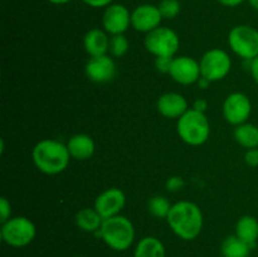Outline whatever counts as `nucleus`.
<instances>
[{
    "instance_id": "nucleus-1",
    "label": "nucleus",
    "mask_w": 258,
    "mask_h": 257,
    "mask_svg": "<svg viewBox=\"0 0 258 257\" xmlns=\"http://www.w3.org/2000/svg\"><path fill=\"white\" fill-rule=\"evenodd\" d=\"M166 222L176 237L184 241H193L203 231V212L193 202L180 201L171 206Z\"/></svg>"
},
{
    "instance_id": "nucleus-2",
    "label": "nucleus",
    "mask_w": 258,
    "mask_h": 257,
    "mask_svg": "<svg viewBox=\"0 0 258 257\" xmlns=\"http://www.w3.org/2000/svg\"><path fill=\"white\" fill-rule=\"evenodd\" d=\"M32 159L40 173L45 175H57L68 168L71 155L67 144L53 139H43L33 148Z\"/></svg>"
},
{
    "instance_id": "nucleus-3",
    "label": "nucleus",
    "mask_w": 258,
    "mask_h": 257,
    "mask_svg": "<svg viewBox=\"0 0 258 257\" xmlns=\"http://www.w3.org/2000/svg\"><path fill=\"white\" fill-rule=\"evenodd\" d=\"M95 234H97L105 242L106 246L117 252L130 248L136 236L133 222L127 217L121 214L103 219L100 231L96 232Z\"/></svg>"
},
{
    "instance_id": "nucleus-4",
    "label": "nucleus",
    "mask_w": 258,
    "mask_h": 257,
    "mask_svg": "<svg viewBox=\"0 0 258 257\" xmlns=\"http://www.w3.org/2000/svg\"><path fill=\"white\" fill-rule=\"evenodd\" d=\"M176 133L186 145L201 146L211 136V122L204 112L189 108L176 120Z\"/></svg>"
},
{
    "instance_id": "nucleus-5",
    "label": "nucleus",
    "mask_w": 258,
    "mask_h": 257,
    "mask_svg": "<svg viewBox=\"0 0 258 257\" xmlns=\"http://www.w3.org/2000/svg\"><path fill=\"white\" fill-rule=\"evenodd\" d=\"M37 236V228L32 219L24 216L12 217L2 223L0 237L3 242L14 248H23L32 243Z\"/></svg>"
},
{
    "instance_id": "nucleus-6",
    "label": "nucleus",
    "mask_w": 258,
    "mask_h": 257,
    "mask_svg": "<svg viewBox=\"0 0 258 257\" xmlns=\"http://www.w3.org/2000/svg\"><path fill=\"white\" fill-rule=\"evenodd\" d=\"M228 45L239 58L252 60L258 55V30L251 25H236L228 33Z\"/></svg>"
},
{
    "instance_id": "nucleus-7",
    "label": "nucleus",
    "mask_w": 258,
    "mask_h": 257,
    "mask_svg": "<svg viewBox=\"0 0 258 257\" xmlns=\"http://www.w3.org/2000/svg\"><path fill=\"white\" fill-rule=\"evenodd\" d=\"M146 50L154 57H175L180 47V39L175 30L168 27H159L148 33L144 39Z\"/></svg>"
},
{
    "instance_id": "nucleus-8",
    "label": "nucleus",
    "mask_w": 258,
    "mask_h": 257,
    "mask_svg": "<svg viewBox=\"0 0 258 257\" xmlns=\"http://www.w3.org/2000/svg\"><path fill=\"white\" fill-rule=\"evenodd\" d=\"M202 77L211 82H218L228 76L232 70V59L226 50L212 48L202 55L199 60Z\"/></svg>"
},
{
    "instance_id": "nucleus-9",
    "label": "nucleus",
    "mask_w": 258,
    "mask_h": 257,
    "mask_svg": "<svg viewBox=\"0 0 258 257\" xmlns=\"http://www.w3.org/2000/svg\"><path fill=\"white\" fill-rule=\"evenodd\" d=\"M222 112L228 123L238 126L248 122L252 113V102L247 95L242 92H233L228 95L222 106Z\"/></svg>"
},
{
    "instance_id": "nucleus-10",
    "label": "nucleus",
    "mask_w": 258,
    "mask_h": 257,
    "mask_svg": "<svg viewBox=\"0 0 258 257\" xmlns=\"http://www.w3.org/2000/svg\"><path fill=\"white\" fill-rule=\"evenodd\" d=\"M131 27V12L122 4L112 3L105 8L102 14V28L107 34H123Z\"/></svg>"
},
{
    "instance_id": "nucleus-11",
    "label": "nucleus",
    "mask_w": 258,
    "mask_h": 257,
    "mask_svg": "<svg viewBox=\"0 0 258 257\" xmlns=\"http://www.w3.org/2000/svg\"><path fill=\"white\" fill-rule=\"evenodd\" d=\"M169 76L179 85H194V83L198 82L202 76L199 60L194 59L189 55L174 57Z\"/></svg>"
},
{
    "instance_id": "nucleus-12",
    "label": "nucleus",
    "mask_w": 258,
    "mask_h": 257,
    "mask_svg": "<svg viewBox=\"0 0 258 257\" xmlns=\"http://www.w3.org/2000/svg\"><path fill=\"white\" fill-rule=\"evenodd\" d=\"M126 204V196L120 188H108L101 191L95 201L93 208L101 214L103 219L118 216Z\"/></svg>"
},
{
    "instance_id": "nucleus-13",
    "label": "nucleus",
    "mask_w": 258,
    "mask_h": 257,
    "mask_svg": "<svg viewBox=\"0 0 258 257\" xmlns=\"http://www.w3.org/2000/svg\"><path fill=\"white\" fill-rule=\"evenodd\" d=\"M163 17L158 5L141 4L131 12V27L140 33L153 32L161 25Z\"/></svg>"
},
{
    "instance_id": "nucleus-14",
    "label": "nucleus",
    "mask_w": 258,
    "mask_h": 257,
    "mask_svg": "<svg viewBox=\"0 0 258 257\" xmlns=\"http://www.w3.org/2000/svg\"><path fill=\"white\" fill-rule=\"evenodd\" d=\"M85 73L91 82L107 83L113 80L116 75V65L111 55L103 54L98 57H90L85 67Z\"/></svg>"
},
{
    "instance_id": "nucleus-15",
    "label": "nucleus",
    "mask_w": 258,
    "mask_h": 257,
    "mask_svg": "<svg viewBox=\"0 0 258 257\" xmlns=\"http://www.w3.org/2000/svg\"><path fill=\"white\" fill-rule=\"evenodd\" d=\"M156 110L164 117L178 120L189 110L188 101L178 92H166L156 101Z\"/></svg>"
},
{
    "instance_id": "nucleus-16",
    "label": "nucleus",
    "mask_w": 258,
    "mask_h": 257,
    "mask_svg": "<svg viewBox=\"0 0 258 257\" xmlns=\"http://www.w3.org/2000/svg\"><path fill=\"white\" fill-rule=\"evenodd\" d=\"M67 148L71 158L83 161L92 158L96 150V144L87 134H76L68 139Z\"/></svg>"
},
{
    "instance_id": "nucleus-17",
    "label": "nucleus",
    "mask_w": 258,
    "mask_h": 257,
    "mask_svg": "<svg viewBox=\"0 0 258 257\" xmlns=\"http://www.w3.org/2000/svg\"><path fill=\"white\" fill-rule=\"evenodd\" d=\"M83 47L90 57L107 54L110 49V37L103 29L93 28L88 30L83 37Z\"/></svg>"
},
{
    "instance_id": "nucleus-18",
    "label": "nucleus",
    "mask_w": 258,
    "mask_h": 257,
    "mask_svg": "<svg viewBox=\"0 0 258 257\" xmlns=\"http://www.w3.org/2000/svg\"><path fill=\"white\" fill-rule=\"evenodd\" d=\"M236 236L253 249L258 241V219L253 216H242L236 223Z\"/></svg>"
},
{
    "instance_id": "nucleus-19",
    "label": "nucleus",
    "mask_w": 258,
    "mask_h": 257,
    "mask_svg": "<svg viewBox=\"0 0 258 257\" xmlns=\"http://www.w3.org/2000/svg\"><path fill=\"white\" fill-rule=\"evenodd\" d=\"M76 224L78 228L87 233H96L100 231L103 223V218L95 208H83L76 214Z\"/></svg>"
},
{
    "instance_id": "nucleus-20",
    "label": "nucleus",
    "mask_w": 258,
    "mask_h": 257,
    "mask_svg": "<svg viewBox=\"0 0 258 257\" xmlns=\"http://www.w3.org/2000/svg\"><path fill=\"white\" fill-rule=\"evenodd\" d=\"M134 257H166L165 246L156 237L146 236L136 244Z\"/></svg>"
},
{
    "instance_id": "nucleus-21",
    "label": "nucleus",
    "mask_w": 258,
    "mask_h": 257,
    "mask_svg": "<svg viewBox=\"0 0 258 257\" xmlns=\"http://www.w3.org/2000/svg\"><path fill=\"white\" fill-rule=\"evenodd\" d=\"M234 139L244 149H256L258 148V126L253 123L244 122L236 126L234 128Z\"/></svg>"
},
{
    "instance_id": "nucleus-22",
    "label": "nucleus",
    "mask_w": 258,
    "mask_h": 257,
    "mask_svg": "<svg viewBox=\"0 0 258 257\" xmlns=\"http://www.w3.org/2000/svg\"><path fill=\"white\" fill-rule=\"evenodd\" d=\"M251 246L233 234L228 236L221 246L222 257H248L251 253Z\"/></svg>"
},
{
    "instance_id": "nucleus-23",
    "label": "nucleus",
    "mask_w": 258,
    "mask_h": 257,
    "mask_svg": "<svg viewBox=\"0 0 258 257\" xmlns=\"http://www.w3.org/2000/svg\"><path fill=\"white\" fill-rule=\"evenodd\" d=\"M171 206L173 204L169 202V199L163 196L151 197L148 202L149 212H150L151 216L156 217V218L166 219V217L169 216V212L171 209Z\"/></svg>"
},
{
    "instance_id": "nucleus-24",
    "label": "nucleus",
    "mask_w": 258,
    "mask_h": 257,
    "mask_svg": "<svg viewBox=\"0 0 258 257\" xmlns=\"http://www.w3.org/2000/svg\"><path fill=\"white\" fill-rule=\"evenodd\" d=\"M128 48H130V43H128V39L125 37V34L111 35L110 49H108L111 55L117 58L123 57L127 53Z\"/></svg>"
},
{
    "instance_id": "nucleus-25",
    "label": "nucleus",
    "mask_w": 258,
    "mask_h": 257,
    "mask_svg": "<svg viewBox=\"0 0 258 257\" xmlns=\"http://www.w3.org/2000/svg\"><path fill=\"white\" fill-rule=\"evenodd\" d=\"M158 8L163 19H174L180 13L181 5L179 0H161Z\"/></svg>"
},
{
    "instance_id": "nucleus-26",
    "label": "nucleus",
    "mask_w": 258,
    "mask_h": 257,
    "mask_svg": "<svg viewBox=\"0 0 258 257\" xmlns=\"http://www.w3.org/2000/svg\"><path fill=\"white\" fill-rule=\"evenodd\" d=\"M174 57H156L155 58V68L158 72L169 75L170 72L171 63H173Z\"/></svg>"
},
{
    "instance_id": "nucleus-27",
    "label": "nucleus",
    "mask_w": 258,
    "mask_h": 257,
    "mask_svg": "<svg viewBox=\"0 0 258 257\" xmlns=\"http://www.w3.org/2000/svg\"><path fill=\"white\" fill-rule=\"evenodd\" d=\"M9 218H12V204L5 197H2L0 198V222L4 223Z\"/></svg>"
},
{
    "instance_id": "nucleus-28",
    "label": "nucleus",
    "mask_w": 258,
    "mask_h": 257,
    "mask_svg": "<svg viewBox=\"0 0 258 257\" xmlns=\"http://www.w3.org/2000/svg\"><path fill=\"white\" fill-rule=\"evenodd\" d=\"M165 186L169 191H178L179 189H181L184 186L183 178L178 175L170 176V178H168V180H166Z\"/></svg>"
},
{
    "instance_id": "nucleus-29",
    "label": "nucleus",
    "mask_w": 258,
    "mask_h": 257,
    "mask_svg": "<svg viewBox=\"0 0 258 257\" xmlns=\"http://www.w3.org/2000/svg\"><path fill=\"white\" fill-rule=\"evenodd\" d=\"M244 161L251 168H256L258 166V148L256 149H248L244 154Z\"/></svg>"
},
{
    "instance_id": "nucleus-30",
    "label": "nucleus",
    "mask_w": 258,
    "mask_h": 257,
    "mask_svg": "<svg viewBox=\"0 0 258 257\" xmlns=\"http://www.w3.org/2000/svg\"><path fill=\"white\" fill-rule=\"evenodd\" d=\"M82 2L91 8H106L112 4L113 0H82Z\"/></svg>"
},
{
    "instance_id": "nucleus-31",
    "label": "nucleus",
    "mask_w": 258,
    "mask_h": 257,
    "mask_svg": "<svg viewBox=\"0 0 258 257\" xmlns=\"http://www.w3.org/2000/svg\"><path fill=\"white\" fill-rule=\"evenodd\" d=\"M249 62H251V65H249V72H251V76L254 82L258 85V55L252 60H249Z\"/></svg>"
},
{
    "instance_id": "nucleus-32",
    "label": "nucleus",
    "mask_w": 258,
    "mask_h": 257,
    "mask_svg": "<svg viewBox=\"0 0 258 257\" xmlns=\"http://www.w3.org/2000/svg\"><path fill=\"white\" fill-rule=\"evenodd\" d=\"M193 108L194 110L199 111V112L206 113L207 108H208V102H207L204 98H197L193 103Z\"/></svg>"
},
{
    "instance_id": "nucleus-33",
    "label": "nucleus",
    "mask_w": 258,
    "mask_h": 257,
    "mask_svg": "<svg viewBox=\"0 0 258 257\" xmlns=\"http://www.w3.org/2000/svg\"><path fill=\"white\" fill-rule=\"evenodd\" d=\"M217 2H218L221 5H223V7L236 8L238 7V5H241L242 3L246 2V0H217Z\"/></svg>"
},
{
    "instance_id": "nucleus-34",
    "label": "nucleus",
    "mask_w": 258,
    "mask_h": 257,
    "mask_svg": "<svg viewBox=\"0 0 258 257\" xmlns=\"http://www.w3.org/2000/svg\"><path fill=\"white\" fill-rule=\"evenodd\" d=\"M211 83H212L211 81L207 80V78L202 77V76H201V78H199V80H198L197 85H198V87L201 88V90H206V88H208L209 86H211Z\"/></svg>"
},
{
    "instance_id": "nucleus-35",
    "label": "nucleus",
    "mask_w": 258,
    "mask_h": 257,
    "mask_svg": "<svg viewBox=\"0 0 258 257\" xmlns=\"http://www.w3.org/2000/svg\"><path fill=\"white\" fill-rule=\"evenodd\" d=\"M50 4H54V5H63V4H67L70 3L71 0H48Z\"/></svg>"
},
{
    "instance_id": "nucleus-36",
    "label": "nucleus",
    "mask_w": 258,
    "mask_h": 257,
    "mask_svg": "<svg viewBox=\"0 0 258 257\" xmlns=\"http://www.w3.org/2000/svg\"><path fill=\"white\" fill-rule=\"evenodd\" d=\"M247 2H248V4L251 5L254 10H257L258 12V0H247Z\"/></svg>"
},
{
    "instance_id": "nucleus-37",
    "label": "nucleus",
    "mask_w": 258,
    "mask_h": 257,
    "mask_svg": "<svg viewBox=\"0 0 258 257\" xmlns=\"http://www.w3.org/2000/svg\"><path fill=\"white\" fill-rule=\"evenodd\" d=\"M77 257H83V256H77Z\"/></svg>"
}]
</instances>
